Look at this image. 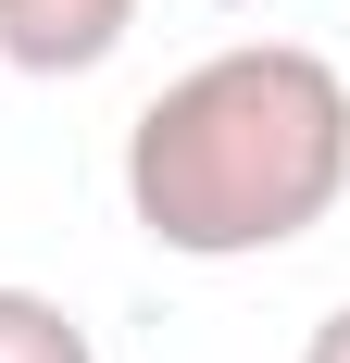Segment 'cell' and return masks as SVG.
<instances>
[{
	"label": "cell",
	"mask_w": 350,
	"mask_h": 363,
	"mask_svg": "<svg viewBox=\"0 0 350 363\" xmlns=\"http://www.w3.org/2000/svg\"><path fill=\"white\" fill-rule=\"evenodd\" d=\"M350 201V75L313 38H225L125 125V213L175 263L300 251Z\"/></svg>",
	"instance_id": "obj_1"
},
{
	"label": "cell",
	"mask_w": 350,
	"mask_h": 363,
	"mask_svg": "<svg viewBox=\"0 0 350 363\" xmlns=\"http://www.w3.org/2000/svg\"><path fill=\"white\" fill-rule=\"evenodd\" d=\"M138 38V0H0V63L13 75H101Z\"/></svg>",
	"instance_id": "obj_2"
},
{
	"label": "cell",
	"mask_w": 350,
	"mask_h": 363,
	"mask_svg": "<svg viewBox=\"0 0 350 363\" xmlns=\"http://www.w3.org/2000/svg\"><path fill=\"white\" fill-rule=\"evenodd\" d=\"M0 363H101V338L75 326L50 289H13L0 276Z\"/></svg>",
	"instance_id": "obj_3"
},
{
	"label": "cell",
	"mask_w": 350,
	"mask_h": 363,
	"mask_svg": "<svg viewBox=\"0 0 350 363\" xmlns=\"http://www.w3.org/2000/svg\"><path fill=\"white\" fill-rule=\"evenodd\" d=\"M300 363H350V301H338V313H313V338H300Z\"/></svg>",
	"instance_id": "obj_4"
},
{
	"label": "cell",
	"mask_w": 350,
	"mask_h": 363,
	"mask_svg": "<svg viewBox=\"0 0 350 363\" xmlns=\"http://www.w3.org/2000/svg\"><path fill=\"white\" fill-rule=\"evenodd\" d=\"M201 13H263V0H201Z\"/></svg>",
	"instance_id": "obj_5"
}]
</instances>
